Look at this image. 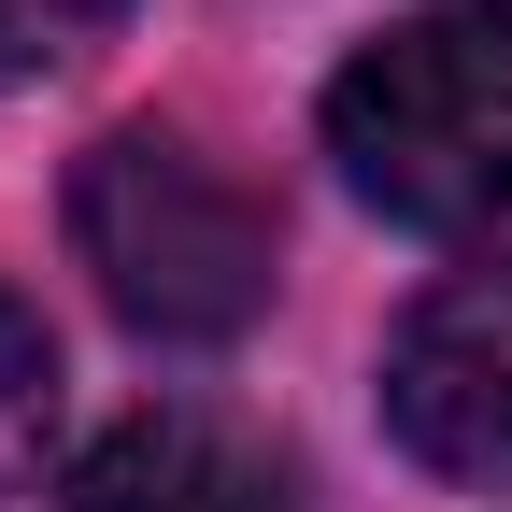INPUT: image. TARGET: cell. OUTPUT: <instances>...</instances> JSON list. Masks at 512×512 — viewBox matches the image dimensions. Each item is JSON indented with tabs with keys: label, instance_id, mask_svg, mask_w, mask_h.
<instances>
[{
	"label": "cell",
	"instance_id": "1",
	"mask_svg": "<svg viewBox=\"0 0 512 512\" xmlns=\"http://www.w3.org/2000/svg\"><path fill=\"white\" fill-rule=\"evenodd\" d=\"M328 157L384 228L512 256V29H484V15L384 29L328 86Z\"/></svg>",
	"mask_w": 512,
	"mask_h": 512
},
{
	"label": "cell",
	"instance_id": "2",
	"mask_svg": "<svg viewBox=\"0 0 512 512\" xmlns=\"http://www.w3.org/2000/svg\"><path fill=\"white\" fill-rule=\"evenodd\" d=\"M72 256L143 342H242L271 313V214L185 128H100L72 157Z\"/></svg>",
	"mask_w": 512,
	"mask_h": 512
},
{
	"label": "cell",
	"instance_id": "3",
	"mask_svg": "<svg viewBox=\"0 0 512 512\" xmlns=\"http://www.w3.org/2000/svg\"><path fill=\"white\" fill-rule=\"evenodd\" d=\"M384 427L413 441V470L512 498V271H456L399 313L384 342Z\"/></svg>",
	"mask_w": 512,
	"mask_h": 512
},
{
	"label": "cell",
	"instance_id": "4",
	"mask_svg": "<svg viewBox=\"0 0 512 512\" xmlns=\"http://www.w3.org/2000/svg\"><path fill=\"white\" fill-rule=\"evenodd\" d=\"M57 498L72 512H299V470L271 441H242L228 413H128L72 456Z\"/></svg>",
	"mask_w": 512,
	"mask_h": 512
},
{
	"label": "cell",
	"instance_id": "5",
	"mask_svg": "<svg viewBox=\"0 0 512 512\" xmlns=\"http://www.w3.org/2000/svg\"><path fill=\"white\" fill-rule=\"evenodd\" d=\"M43 427H57V342H43V313L0 285V498L43 470Z\"/></svg>",
	"mask_w": 512,
	"mask_h": 512
},
{
	"label": "cell",
	"instance_id": "6",
	"mask_svg": "<svg viewBox=\"0 0 512 512\" xmlns=\"http://www.w3.org/2000/svg\"><path fill=\"white\" fill-rule=\"evenodd\" d=\"M128 0H0V72H57V57H86Z\"/></svg>",
	"mask_w": 512,
	"mask_h": 512
},
{
	"label": "cell",
	"instance_id": "7",
	"mask_svg": "<svg viewBox=\"0 0 512 512\" xmlns=\"http://www.w3.org/2000/svg\"><path fill=\"white\" fill-rule=\"evenodd\" d=\"M470 15H484V29H512V0H470Z\"/></svg>",
	"mask_w": 512,
	"mask_h": 512
}]
</instances>
